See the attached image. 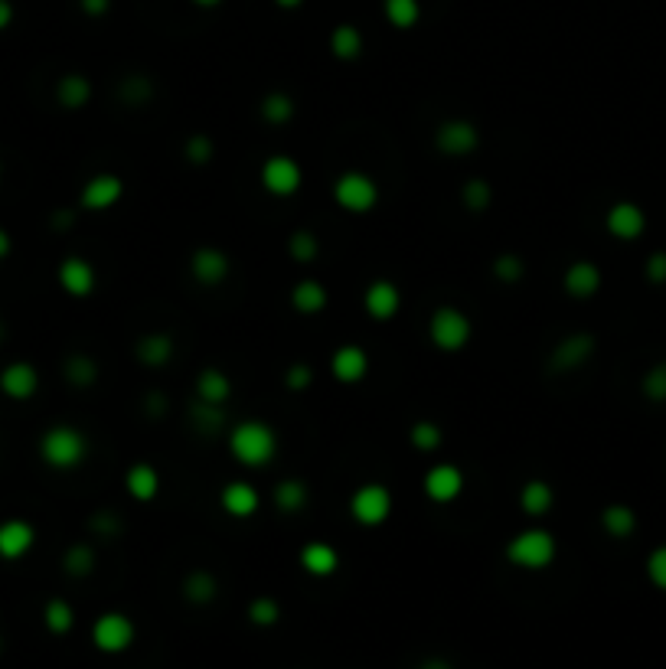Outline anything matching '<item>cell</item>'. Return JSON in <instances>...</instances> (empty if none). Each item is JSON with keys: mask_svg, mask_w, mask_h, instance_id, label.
Listing matches in <instances>:
<instances>
[{"mask_svg": "<svg viewBox=\"0 0 666 669\" xmlns=\"http://www.w3.org/2000/svg\"><path fill=\"white\" fill-rule=\"evenodd\" d=\"M226 448L232 454V461L249 467V470H262L278 457V431L262 418H242L226 431Z\"/></svg>", "mask_w": 666, "mask_h": 669, "instance_id": "obj_1", "label": "cell"}, {"mask_svg": "<svg viewBox=\"0 0 666 669\" xmlns=\"http://www.w3.org/2000/svg\"><path fill=\"white\" fill-rule=\"evenodd\" d=\"M89 451L92 444L85 438V431L76 428V425H66V421H59V425H49L40 441H36V454H40V461L56 470V474H69V470H79L85 461H89Z\"/></svg>", "mask_w": 666, "mask_h": 669, "instance_id": "obj_2", "label": "cell"}, {"mask_svg": "<svg viewBox=\"0 0 666 669\" xmlns=\"http://www.w3.org/2000/svg\"><path fill=\"white\" fill-rule=\"evenodd\" d=\"M503 555H507V562L513 568H520V572H546V568L559 559V539L542 526H526L507 539Z\"/></svg>", "mask_w": 666, "mask_h": 669, "instance_id": "obj_3", "label": "cell"}, {"mask_svg": "<svg viewBox=\"0 0 666 669\" xmlns=\"http://www.w3.org/2000/svg\"><path fill=\"white\" fill-rule=\"evenodd\" d=\"M425 333H428V343L435 346L438 353H461L474 340V320L467 317L461 307L441 304L428 314Z\"/></svg>", "mask_w": 666, "mask_h": 669, "instance_id": "obj_4", "label": "cell"}, {"mask_svg": "<svg viewBox=\"0 0 666 669\" xmlns=\"http://www.w3.org/2000/svg\"><path fill=\"white\" fill-rule=\"evenodd\" d=\"M347 513L360 529H382L392 519V513H396V497H392L386 483L366 480L350 493Z\"/></svg>", "mask_w": 666, "mask_h": 669, "instance_id": "obj_5", "label": "cell"}, {"mask_svg": "<svg viewBox=\"0 0 666 669\" xmlns=\"http://www.w3.org/2000/svg\"><path fill=\"white\" fill-rule=\"evenodd\" d=\"M330 196L333 203H337V209H343V213L350 216H366L373 213V209L379 206V183L373 173L366 170H343L340 177H333V187H330Z\"/></svg>", "mask_w": 666, "mask_h": 669, "instance_id": "obj_6", "label": "cell"}, {"mask_svg": "<svg viewBox=\"0 0 666 669\" xmlns=\"http://www.w3.org/2000/svg\"><path fill=\"white\" fill-rule=\"evenodd\" d=\"M258 183H262V190L268 196H275V200H291V196H298L304 187V170L298 160L288 154H271L262 160V167H258Z\"/></svg>", "mask_w": 666, "mask_h": 669, "instance_id": "obj_7", "label": "cell"}, {"mask_svg": "<svg viewBox=\"0 0 666 669\" xmlns=\"http://www.w3.org/2000/svg\"><path fill=\"white\" fill-rule=\"evenodd\" d=\"M480 141L484 138H480V128L471 118H444L435 128V147H438V154L448 160H464V157L477 154Z\"/></svg>", "mask_w": 666, "mask_h": 669, "instance_id": "obj_8", "label": "cell"}, {"mask_svg": "<svg viewBox=\"0 0 666 669\" xmlns=\"http://www.w3.org/2000/svg\"><path fill=\"white\" fill-rule=\"evenodd\" d=\"M464 487H467V477L458 464L444 461V464H431L422 477V493L428 503L435 506H451L464 497Z\"/></svg>", "mask_w": 666, "mask_h": 669, "instance_id": "obj_9", "label": "cell"}, {"mask_svg": "<svg viewBox=\"0 0 666 669\" xmlns=\"http://www.w3.org/2000/svg\"><path fill=\"white\" fill-rule=\"evenodd\" d=\"M125 193H128L125 180H121L118 173L102 170V173H92V177L82 183L79 206L85 213H108V209H115L121 200H125Z\"/></svg>", "mask_w": 666, "mask_h": 669, "instance_id": "obj_10", "label": "cell"}, {"mask_svg": "<svg viewBox=\"0 0 666 669\" xmlns=\"http://www.w3.org/2000/svg\"><path fill=\"white\" fill-rule=\"evenodd\" d=\"M134 637H138V627H134L131 617L121 611L98 614L92 624V643H95V650H102V653H125L134 643Z\"/></svg>", "mask_w": 666, "mask_h": 669, "instance_id": "obj_11", "label": "cell"}, {"mask_svg": "<svg viewBox=\"0 0 666 669\" xmlns=\"http://www.w3.org/2000/svg\"><path fill=\"white\" fill-rule=\"evenodd\" d=\"M598 350V340L595 333L588 330H575L569 337H562L555 343V350L549 356V369L552 373H575V369H582L591 363V356Z\"/></svg>", "mask_w": 666, "mask_h": 669, "instance_id": "obj_12", "label": "cell"}, {"mask_svg": "<svg viewBox=\"0 0 666 669\" xmlns=\"http://www.w3.org/2000/svg\"><path fill=\"white\" fill-rule=\"evenodd\" d=\"M232 275V258L219 245H200L190 255V278L200 288H222Z\"/></svg>", "mask_w": 666, "mask_h": 669, "instance_id": "obj_13", "label": "cell"}, {"mask_svg": "<svg viewBox=\"0 0 666 669\" xmlns=\"http://www.w3.org/2000/svg\"><path fill=\"white\" fill-rule=\"evenodd\" d=\"M363 311L376 324H389L402 311V288L389 278H373L363 288Z\"/></svg>", "mask_w": 666, "mask_h": 669, "instance_id": "obj_14", "label": "cell"}, {"mask_svg": "<svg viewBox=\"0 0 666 669\" xmlns=\"http://www.w3.org/2000/svg\"><path fill=\"white\" fill-rule=\"evenodd\" d=\"M56 284L59 291L76 297V301H85V297H92L95 288H98V271L89 258L82 255H66L63 262L56 268Z\"/></svg>", "mask_w": 666, "mask_h": 669, "instance_id": "obj_15", "label": "cell"}, {"mask_svg": "<svg viewBox=\"0 0 666 669\" xmlns=\"http://www.w3.org/2000/svg\"><path fill=\"white\" fill-rule=\"evenodd\" d=\"M604 232H608L611 239H618V242H637L640 235L647 232V213H644V206L634 203V200L611 203L608 213H604Z\"/></svg>", "mask_w": 666, "mask_h": 669, "instance_id": "obj_16", "label": "cell"}, {"mask_svg": "<svg viewBox=\"0 0 666 669\" xmlns=\"http://www.w3.org/2000/svg\"><path fill=\"white\" fill-rule=\"evenodd\" d=\"M369 366L373 359L363 350L360 343H340L337 350L330 353V376L340 382V386H360L369 376Z\"/></svg>", "mask_w": 666, "mask_h": 669, "instance_id": "obj_17", "label": "cell"}, {"mask_svg": "<svg viewBox=\"0 0 666 669\" xmlns=\"http://www.w3.org/2000/svg\"><path fill=\"white\" fill-rule=\"evenodd\" d=\"M0 392L7 395L10 402H30L36 392H40V369L27 359H14L0 369Z\"/></svg>", "mask_w": 666, "mask_h": 669, "instance_id": "obj_18", "label": "cell"}, {"mask_svg": "<svg viewBox=\"0 0 666 669\" xmlns=\"http://www.w3.org/2000/svg\"><path fill=\"white\" fill-rule=\"evenodd\" d=\"M33 545H36V529L30 519H20V516L0 519V559L20 562L33 552Z\"/></svg>", "mask_w": 666, "mask_h": 669, "instance_id": "obj_19", "label": "cell"}, {"mask_svg": "<svg viewBox=\"0 0 666 669\" xmlns=\"http://www.w3.org/2000/svg\"><path fill=\"white\" fill-rule=\"evenodd\" d=\"M219 506H222V513L232 519H252L258 510H262V493H258V487L249 480H229V483H222V490H219Z\"/></svg>", "mask_w": 666, "mask_h": 669, "instance_id": "obj_20", "label": "cell"}, {"mask_svg": "<svg viewBox=\"0 0 666 669\" xmlns=\"http://www.w3.org/2000/svg\"><path fill=\"white\" fill-rule=\"evenodd\" d=\"M604 284V275L595 262H588V258H578L569 268L562 271V291L575 297V301H588V297H595Z\"/></svg>", "mask_w": 666, "mask_h": 669, "instance_id": "obj_21", "label": "cell"}, {"mask_svg": "<svg viewBox=\"0 0 666 669\" xmlns=\"http://www.w3.org/2000/svg\"><path fill=\"white\" fill-rule=\"evenodd\" d=\"M174 353H177V340L170 337L167 330L144 333V337L134 343V359H138L144 369H167Z\"/></svg>", "mask_w": 666, "mask_h": 669, "instance_id": "obj_22", "label": "cell"}, {"mask_svg": "<svg viewBox=\"0 0 666 669\" xmlns=\"http://www.w3.org/2000/svg\"><path fill=\"white\" fill-rule=\"evenodd\" d=\"M193 395L200 405H213V408H226V402L232 399V379L229 373H222L219 366H206L196 373L193 379Z\"/></svg>", "mask_w": 666, "mask_h": 669, "instance_id": "obj_23", "label": "cell"}, {"mask_svg": "<svg viewBox=\"0 0 666 669\" xmlns=\"http://www.w3.org/2000/svg\"><path fill=\"white\" fill-rule=\"evenodd\" d=\"M288 301L294 307V314H301V317H320L330 307V291H327L324 281L301 278V281H294Z\"/></svg>", "mask_w": 666, "mask_h": 669, "instance_id": "obj_24", "label": "cell"}, {"mask_svg": "<svg viewBox=\"0 0 666 669\" xmlns=\"http://www.w3.org/2000/svg\"><path fill=\"white\" fill-rule=\"evenodd\" d=\"M298 565H301L311 578H330V575H337V572H340V552L333 549L330 542L314 539V542L301 545Z\"/></svg>", "mask_w": 666, "mask_h": 669, "instance_id": "obj_25", "label": "cell"}, {"mask_svg": "<svg viewBox=\"0 0 666 669\" xmlns=\"http://www.w3.org/2000/svg\"><path fill=\"white\" fill-rule=\"evenodd\" d=\"M516 506H520V513L529 516V519L549 516L555 510V487L542 477L526 480L520 487V493H516Z\"/></svg>", "mask_w": 666, "mask_h": 669, "instance_id": "obj_26", "label": "cell"}, {"mask_svg": "<svg viewBox=\"0 0 666 669\" xmlns=\"http://www.w3.org/2000/svg\"><path fill=\"white\" fill-rule=\"evenodd\" d=\"M125 493L134 503H154L160 497V470L147 461H134L125 470Z\"/></svg>", "mask_w": 666, "mask_h": 669, "instance_id": "obj_27", "label": "cell"}, {"mask_svg": "<svg viewBox=\"0 0 666 669\" xmlns=\"http://www.w3.org/2000/svg\"><path fill=\"white\" fill-rule=\"evenodd\" d=\"M327 49L333 59H340V63H356L366 49V36L356 23H337L327 36Z\"/></svg>", "mask_w": 666, "mask_h": 669, "instance_id": "obj_28", "label": "cell"}, {"mask_svg": "<svg viewBox=\"0 0 666 669\" xmlns=\"http://www.w3.org/2000/svg\"><path fill=\"white\" fill-rule=\"evenodd\" d=\"M92 95H95V85L89 76H82V72H66V76L56 82V102L66 111L85 108L92 102Z\"/></svg>", "mask_w": 666, "mask_h": 669, "instance_id": "obj_29", "label": "cell"}, {"mask_svg": "<svg viewBox=\"0 0 666 669\" xmlns=\"http://www.w3.org/2000/svg\"><path fill=\"white\" fill-rule=\"evenodd\" d=\"M258 115H262V121L271 128H285L294 121V115H298V102H294L288 92L271 89L262 95V102H258Z\"/></svg>", "mask_w": 666, "mask_h": 669, "instance_id": "obj_30", "label": "cell"}, {"mask_svg": "<svg viewBox=\"0 0 666 669\" xmlns=\"http://www.w3.org/2000/svg\"><path fill=\"white\" fill-rule=\"evenodd\" d=\"M598 523H601V529L608 532L611 539H631L634 532H637V526H640V519L634 513V506H627V503H608L601 510Z\"/></svg>", "mask_w": 666, "mask_h": 669, "instance_id": "obj_31", "label": "cell"}, {"mask_svg": "<svg viewBox=\"0 0 666 669\" xmlns=\"http://www.w3.org/2000/svg\"><path fill=\"white\" fill-rule=\"evenodd\" d=\"M271 500L281 513H301L307 503H311V490H307V483L298 480V477H285L275 483V490H271Z\"/></svg>", "mask_w": 666, "mask_h": 669, "instance_id": "obj_32", "label": "cell"}, {"mask_svg": "<svg viewBox=\"0 0 666 669\" xmlns=\"http://www.w3.org/2000/svg\"><path fill=\"white\" fill-rule=\"evenodd\" d=\"M382 17L392 30H415L422 23V0H382Z\"/></svg>", "mask_w": 666, "mask_h": 669, "instance_id": "obj_33", "label": "cell"}, {"mask_svg": "<svg viewBox=\"0 0 666 669\" xmlns=\"http://www.w3.org/2000/svg\"><path fill=\"white\" fill-rule=\"evenodd\" d=\"M219 594V581L213 572H206V568H196V572H190L187 578H183V598H187L190 604L196 607H206L213 604Z\"/></svg>", "mask_w": 666, "mask_h": 669, "instance_id": "obj_34", "label": "cell"}, {"mask_svg": "<svg viewBox=\"0 0 666 669\" xmlns=\"http://www.w3.org/2000/svg\"><path fill=\"white\" fill-rule=\"evenodd\" d=\"M43 627L53 637H66L72 627H76V607L66 598H49L43 604Z\"/></svg>", "mask_w": 666, "mask_h": 669, "instance_id": "obj_35", "label": "cell"}, {"mask_svg": "<svg viewBox=\"0 0 666 669\" xmlns=\"http://www.w3.org/2000/svg\"><path fill=\"white\" fill-rule=\"evenodd\" d=\"M444 444V428L431 418H418L409 425V448L418 454H435Z\"/></svg>", "mask_w": 666, "mask_h": 669, "instance_id": "obj_36", "label": "cell"}, {"mask_svg": "<svg viewBox=\"0 0 666 669\" xmlns=\"http://www.w3.org/2000/svg\"><path fill=\"white\" fill-rule=\"evenodd\" d=\"M95 549H92V542H76V545H69L66 549V555H63V568H66V575H72V578H89L92 572H95Z\"/></svg>", "mask_w": 666, "mask_h": 669, "instance_id": "obj_37", "label": "cell"}, {"mask_svg": "<svg viewBox=\"0 0 666 669\" xmlns=\"http://www.w3.org/2000/svg\"><path fill=\"white\" fill-rule=\"evenodd\" d=\"M493 203V187L490 180L484 177H471L461 187V206L467 209V213H487Z\"/></svg>", "mask_w": 666, "mask_h": 669, "instance_id": "obj_38", "label": "cell"}, {"mask_svg": "<svg viewBox=\"0 0 666 669\" xmlns=\"http://www.w3.org/2000/svg\"><path fill=\"white\" fill-rule=\"evenodd\" d=\"M63 373H66V382H69V386H76V389H89L92 382L98 379V363H95L92 356L76 353V356H69V359H66Z\"/></svg>", "mask_w": 666, "mask_h": 669, "instance_id": "obj_39", "label": "cell"}, {"mask_svg": "<svg viewBox=\"0 0 666 669\" xmlns=\"http://www.w3.org/2000/svg\"><path fill=\"white\" fill-rule=\"evenodd\" d=\"M288 255L298 265H311V262H317V255H320V239L311 229H294L291 239H288Z\"/></svg>", "mask_w": 666, "mask_h": 669, "instance_id": "obj_40", "label": "cell"}, {"mask_svg": "<svg viewBox=\"0 0 666 669\" xmlns=\"http://www.w3.org/2000/svg\"><path fill=\"white\" fill-rule=\"evenodd\" d=\"M640 395H644V399L653 402V405L666 402V359L653 363L647 373L640 376Z\"/></svg>", "mask_w": 666, "mask_h": 669, "instance_id": "obj_41", "label": "cell"}, {"mask_svg": "<svg viewBox=\"0 0 666 669\" xmlns=\"http://www.w3.org/2000/svg\"><path fill=\"white\" fill-rule=\"evenodd\" d=\"M245 614H249V621L255 627H275L281 621V604L271 598V594H258V598H252L249 607H245Z\"/></svg>", "mask_w": 666, "mask_h": 669, "instance_id": "obj_42", "label": "cell"}, {"mask_svg": "<svg viewBox=\"0 0 666 669\" xmlns=\"http://www.w3.org/2000/svg\"><path fill=\"white\" fill-rule=\"evenodd\" d=\"M493 275H497L500 284H520L526 275V265L520 255L503 252V255H497V262H493Z\"/></svg>", "mask_w": 666, "mask_h": 669, "instance_id": "obj_43", "label": "cell"}, {"mask_svg": "<svg viewBox=\"0 0 666 669\" xmlns=\"http://www.w3.org/2000/svg\"><path fill=\"white\" fill-rule=\"evenodd\" d=\"M644 575L657 591H666V542L657 545V549H650L647 562H644Z\"/></svg>", "mask_w": 666, "mask_h": 669, "instance_id": "obj_44", "label": "cell"}, {"mask_svg": "<svg viewBox=\"0 0 666 669\" xmlns=\"http://www.w3.org/2000/svg\"><path fill=\"white\" fill-rule=\"evenodd\" d=\"M213 154H216V144H213V138H206V134H193V138L183 144V157H187L193 167L209 164Z\"/></svg>", "mask_w": 666, "mask_h": 669, "instance_id": "obj_45", "label": "cell"}, {"mask_svg": "<svg viewBox=\"0 0 666 669\" xmlns=\"http://www.w3.org/2000/svg\"><path fill=\"white\" fill-rule=\"evenodd\" d=\"M644 278H647L650 284H657V288H663V284H666V252H663V249L647 255V262H644Z\"/></svg>", "mask_w": 666, "mask_h": 669, "instance_id": "obj_46", "label": "cell"}, {"mask_svg": "<svg viewBox=\"0 0 666 669\" xmlns=\"http://www.w3.org/2000/svg\"><path fill=\"white\" fill-rule=\"evenodd\" d=\"M314 382V369L307 366V363H294L288 373H285V386L291 389V392H304L307 386Z\"/></svg>", "mask_w": 666, "mask_h": 669, "instance_id": "obj_47", "label": "cell"}, {"mask_svg": "<svg viewBox=\"0 0 666 669\" xmlns=\"http://www.w3.org/2000/svg\"><path fill=\"white\" fill-rule=\"evenodd\" d=\"M79 7H82V14L85 17H105L108 10H111V0H79Z\"/></svg>", "mask_w": 666, "mask_h": 669, "instance_id": "obj_48", "label": "cell"}, {"mask_svg": "<svg viewBox=\"0 0 666 669\" xmlns=\"http://www.w3.org/2000/svg\"><path fill=\"white\" fill-rule=\"evenodd\" d=\"M14 17H17L14 4H10V0H0V33L14 27Z\"/></svg>", "mask_w": 666, "mask_h": 669, "instance_id": "obj_49", "label": "cell"}, {"mask_svg": "<svg viewBox=\"0 0 666 669\" xmlns=\"http://www.w3.org/2000/svg\"><path fill=\"white\" fill-rule=\"evenodd\" d=\"M10 252H14V235H10L4 226H0V262H7Z\"/></svg>", "mask_w": 666, "mask_h": 669, "instance_id": "obj_50", "label": "cell"}, {"mask_svg": "<svg viewBox=\"0 0 666 669\" xmlns=\"http://www.w3.org/2000/svg\"><path fill=\"white\" fill-rule=\"evenodd\" d=\"M418 669H454V666H451V660H444V656H428Z\"/></svg>", "mask_w": 666, "mask_h": 669, "instance_id": "obj_51", "label": "cell"}, {"mask_svg": "<svg viewBox=\"0 0 666 669\" xmlns=\"http://www.w3.org/2000/svg\"><path fill=\"white\" fill-rule=\"evenodd\" d=\"M278 10H301L304 7V0H271Z\"/></svg>", "mask_w": 666, "mask_h": 669, "instance_id": "obj_52", "label": "cell"}, {"mask_svg": "<svg viewBox=\"0 0 666 669\" xmlns=\"http://www.w3.org/2000/svg\"><path fill=\"white\" fill-rule=\"evenodd\" d=\"M193 7H203V10H213V7H219L222 0H190Z\"/></svg>", "mask_w": 666, "mask_h": 669, "instance_id": "obj_53", "label": "cell"}, {"mask_svg": "<svg viewBox=\"0 0 666 669\" xmlns=\"http://www.w3.org/2000/svg\"><path fill=\"white\" fill-rule=\"evenodd\" d=\"M0 343H4V324H0Z\"/></svg>", "mask_w": 666, "mask_h": 669, "instance_id": "obj_54", "label": "cell"}, {"mask_svg": "<svg viewBox=\"0 0 666 669\" xmlns=\"http://www.w3.org/2000/svg\"><path fill=\"white\" fill-rule=\"evenodd\" d=\"M0 650H4V634H0Z\"/></svg>", "mask_w": 666, "mask_h": 669, "instance_id": "obj_55", "label": "cell"}, {"mask_svg": "<svg viewBox=\"0 0 666 669\" xmlns=\"http://www.w3.org/2000/svg\"><path fill=\"white\" fill-rule=\"evenodd\" d=\"M0 183H4V170H0Z\"/></svg>", "mask_w": 666, "mask_h": 669, "instance_id": "obj_56", "label": "cell"}]
</instances>
